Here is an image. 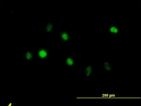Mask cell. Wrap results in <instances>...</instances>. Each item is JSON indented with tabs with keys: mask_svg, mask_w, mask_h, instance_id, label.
I'll return each instance as SVG.
<instances>
[{
	"mask_svg": "<svg viewBox=\"0 0 141 106\" xmlns=\"http://www.w3.org/2000/svg\"><path fill=\"white\" fill-rule=\"evenodd\" d=\"M102 69L105 70L107 73H113V67L111 66L110 61L109 60H104L103 61Z\"/></svg>",
	"mask_w": 141,
	"mask_h": 106,
	"instance_id": "3957f363",
	"label": "cell"
},
{
	"mask_svg": "<svg viewBox=\"0 0 141 106\" xmlns=\"http://www.w3.org/2000/svg\"><path fill=\"white\" fill-rule=\"evenodd\" d=\"M36 54L38 60H47L50 56V50L47 47L38 46L36 48Z\"/></svg>",
	"mask_w": 141,
	"mask_h": 106,
	"instance_id": "6da1fadb",
	"label": "cell"
},
{
	"mask_svg": "<svg viewBox=\"0 0 141 106\" xmlns=\"http://www.w3.org/2000/svg\"><path fill=\"white\" fill-rule=\"evenodd\" d=\"M24 59L28 62L30 61L33 60V52L31 50H28L23 53Z\"/></svg>",
	"mask_w": 141,
	"mask_h": 106,
	"instance_id": "5b68a950",
	"label": "cell"
},
{
	"mask_svg": "<svg viewBox=\"0 0 141 106\" xmlns=\"http://www.w3.org/2000/svg\"><path fill=\"white\" fill-rule=\"evenodd\" d=\"M54 26V23H47L45 25L44 30L47 34L51 33L53 30Z\"/></svg>",
	"mask_w": 141,
	"mask_h": 106,
	"instance_id": "ba28073f",
	"label": "cell"
},
{
	"mask_svg": "<svg viewBox=\"0 0 141 106\" xmlns=\"http://www.w3.org/2000/svg\"><path fill=\"white\" fill-rule=\"evenodd\" d=\"M93 73V64L91 63H89L86 67L84 73V76L88 78L92 76Z\"/></svg>",
	"mask_w": 141,
	"mask_h": 106,
	"instance_id": "277c9868",
	"label": "cell"
},
{
	"mask_svg": "<svg viewBox=\"0 0 141 106\" xmlns=\"http://www.w3.org/2000/svg\"><path fill=\"white\" fill-rule=\"evenodd\" d=\"M64 62L66 66L69 67H73L76 63V60L70 57H66Z\"/></svg>",
	"mask_w": 141,
	"mask_h": 106,
	"instance_id": "8992f818",
	"label": "cell"
},
{
	"mask_svg": "<svg viewBox=\"0 0 141 106\" xmlns=\"http://www.w3.org/2000/svg\"><path fill=\"white\" fill-rule=\"evenodd\" d=\"M59 40L64 43L69 42L70 38V32L67 30H60L59 34Z\"/></svg>",
	"mask_w": 141,
	"mask_h": 106,
	"instance_id": "7a4b0ae2",
	"label": "cell"
},
{
	"mask_svg": "<svg viewBox=\"0 0 141 106\" xmlns=\"http://www.w3.org/2000/svg\"><path fill=\"white\" fill-rule=\"evenodd\" d=\"M108 28V31L110 34H111V37L116 36L117 35V34L119 33L120 28H118L116 26H109Z\"/></svg>",
	"mask_w": 141,
	"mask_h": 106,
	"instance_id": "52a82bcc",
	"label": "cell"
}]
</instances>
